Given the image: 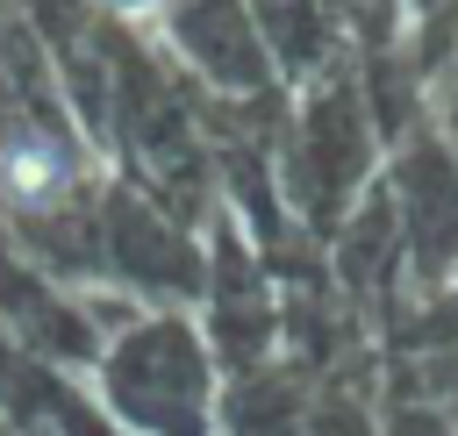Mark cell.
Wrapping results in <instances>:
<instances>
[{
  "instance_id": "cell-1",
  "label": "cell",
  "mask_w": 458,
  "mask_h": 436,
  "mask_svg": "<svg viewBox=\"0 0 458 436\" xmlns=\"http://www.w3.org/2000/svg\"><path fill=\"white\" fill-rule=\"evenodd\" d=\"M0 186L14 193V200H50L57 186H64V164H57V150L50 143H7V157H0Z\"/></svg>"
},
{
  "instance_id": "cell-2",
  "label": "cell",
  "mask_w": 458,
  "mask_h": 436,
  "mask_svg": "<svg viewBox=\"0 0 458 436\" xmlns=\"http://www.w3.org/2000/svg\"><path fill=\"white\" fill-rule=\"evenodd\" d=\"M107 7H122V14H150L157 0H107Z\"/></svg>"
}]
</instances>
